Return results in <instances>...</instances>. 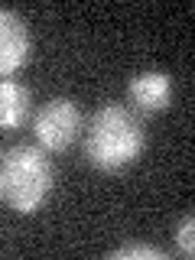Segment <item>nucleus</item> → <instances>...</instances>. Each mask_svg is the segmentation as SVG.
<instances>
[{"label":"nucleus","mask_w":195,"mask_h":260,"mask_svg":"<svg viewBox=\"0 0 195 260\" xmlns=\"http://www.w3.org/2000/svg\"><path fill=\"white\" fill-rule=\"evenodd\" d=\"M146 146V130L137 111L127 104H104L94 111L85 130V159L101 173H120L140 159Z\"/></svg>","instance_id":"f257e3e1"},{"label":"nucleus","mask_w":195,"mask_h":260,"mask_svg":"<svg viewBox=\"0 0 195 260\" xmlns=\"http://www.w3.org/2000/svg\"><path fill=\"white\" fill-rule=\"evenodd\" d=\"M55 192V166L43 146H10L0 156V202L16 215H36Z\"/></svg>","instance_id":"f03ea898"},{"label":"nucleus","mask_w":195,"mask_h":260,"mask_svg":"<svg viewBox=\"0 0 195 260\" xmlns=\"http://www.w3.org/2000/svg\"><path fill=\"white\" fill-rule=\"evenodd\" d=\"M78 130H81V111L72 98H52V101L43 104V108L36 111V117H32L36 143L43 146L46 153L69 150V146L78 140Z\"/></svg>","instance_id":"7ed1b4c3"},{"label":"nucleus","mask_w":195,"mask_h":260,"mask_svg":"<svg viewBox=\"0 0 195 260\" xmlns=\"http://www.w3.org/2000/svg\"><path fill=\"white\" fill-rule=\"evenodd\" d=\"M32 59V32L29 23L13 10H0V78H10L26 69Z\"/></svg>","instance_id":"20e7f679"},{"label":"nucleus","mask_w":195,"mask_h":260,"mask_svg":"<svg viewBox=\"0 0 195 260\" xmlns=\"http://www.w3.org/2000/svg\"><path fill=\"white\" fill-rule=\"evenodd\" d=\"M127 98H130V104L143 114H162L173 104V78H169L166 72H156V69L140 72V75L130 78Z\"/></svg>","instance_id":"39448f33"},{"label":"nucleus","mask_w":195,"mask_h":260,"mask_svg":"<svg viewBox=\"0 0 195 260\" xmlns=\"http://www.w3.org/2000/svg\"><path fill=\"white\" fill-rule=\"evenodd\" d=\"M32 111V94L23 81L13 78H0V127L4 130H16L26 124Z\"/></svg>","instance_id":"423d86ee"},{"label":"nucleus","mask_w":195,"mask_h":260,"mask_svg":"<svg viewBox=\"0 0 195 260\" xmlns=\"http://www.w3.org/2000/svg\"><path fill=\"white\" fill-rule=\"evenodd\" d=\"M111 260H166L169 254L166 250H159L156 244H124V247H117V250H111L108 254Z\"/></svg>","instance_id":"0eeeda50"},{"label":"nucleus","mask_w":195,"mask_h":260,"mask_svg":"<svg viewBox=\"0 0 195 260\" xmlns=\"http://www.w3.org/2000/svg\"><path fill=\"white\" fill-rule=\"evenodd\" d=\"M176 250L182 257H192L195 254V218L185 215L182 221L176 224Z\"/></svg>","instance_id":"6e6552de"}]
</instances>
